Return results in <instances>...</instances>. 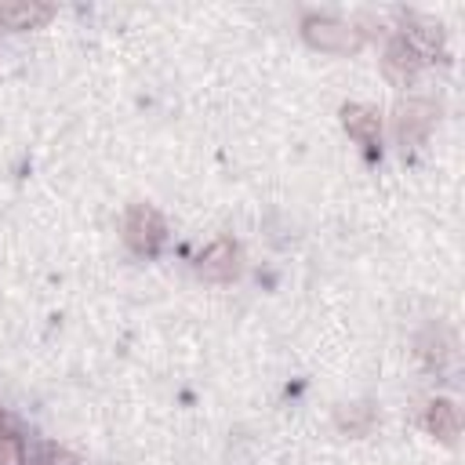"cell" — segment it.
Wrapping results in <instances>:
<instances>
[{
	"mask_svg": "<svg viewBox=\"0 0 465 465\" xmlns=\"http://www.w3.org/2000/svg\"><path fill=\"white\" fill-rule=\"evenodd\" d=\"M418 54H421V62H429V58H440L443 54V33H440V25H432V22H425V18H414V15H407L403 18V33H400Z\"/></svg>",
	"mask_w": 465,
	"mask_h": 465,
	"instance_id": "ba28073f",
	"label": "cell"
},
{
	"mask_svg": "<svg viewBox=\"0 0 465 465\" xmlns=\"http://www.w3.org/2000/svg\"><path fill=\"white\" fill-rule=\"evenodd\" d=\"M196 272L203 280H214V283H229L236 280L240 272V243L232 236H218L214 243L203 247V254L196 258Z\"/></svg>",
	"mask_w": 465,
	"mask_h": 465,
	"instance_id": "277c9868",
	"label": "cell"
},
{
	"mask_svg": "<svg viewBox=\"0 0 465 465\" xmlns=\"http://www.w3.org/2000/svg\"><path fill=\"white\" fill-rule=\"evenodd\" d=\"M163 236H167V225H163V214L153 203H131L127 207V214H124V243L134 254L153 258L163 247Z\"/></svg>",
	"mask_w": 465,
	"mask_h": 465,
	"instance_id": "6da1fadb",
	"label": "cell"
},
{
	"mask_svg": "<svg viewBox=\"0 0 465 465\" xmlns=\"http://www.w3.org/2000/svg\"><path fill=\"white\" fill-rule=\"evenodd\" d=\"M51 18L47 4L36 0H18V4H0V25L4 29H36Z\"/></svg>",
	"mask_w": 465,
	"mask_h": 465,
	"instance_id": "9c48e42d",
	"label": "cell"
},
{
	"mask_svg": "<svg viewBox=\"0 0 465 465\" xmlns=\"http://www.w3.org/2000/svg\"><path fill=\"white\" fill-rule=\"evenodd\" d=\"M341 124H345V131H349L360 145H367V149H374V145L381 142V116H378L371 105L345 102V105H341Z\"/></svg>",
	"mask_w": 465,
	"mask_h": 465,
	"instance_id": "8992f818",
	"label": "cell"
},
{
	"mask_svg": "<svg viewBox=\"0 0 465 465\" xmlns=\"http://www.w3.org/2000/svg\"><path fill=\"white\" fill-rule=\"evenodd\" d=\"M302 33H305V40L312 47L331 51V54H349V51H356L363 44V33L356 25H349V22L334 18V15H316V11L302 18Z\"/></svg>",
	"mask_w": 465,
	"mask_h": 465,
	"instance_id": "7a4b0ae2",
	"label": "cell"
},
{
	"mask_svg": "<svg viewBox=\"0 0 465 465\" xmlns=\"http://www.w3.org/2000/svg\"><path fill=\"white\" fill-rule=\"evenodd\" d=\"M0 465H25V443L15 432H0Z\"/></svg>",
	"mask_w": 465,
	"mask_h": 465,
	"instance_id": "8fae6325",
	"label": "cell"
},
{
	"mask_svg": "<svg viewBox=\"0 0 465 465\" xmlns=\"http://www.w3.org/2000/svg\"><path fill=\"white\" fill-rule=\"evenodd\" d=\"M421 425L429 436H436L440 443H454L458 432H461V418H458V407L450 400H429L425 414H421Z\"/></svg>",
	"mask_w": 465,
	"mask_h": 465,
	"instance_id": "52a82bcc",
	"label": "cell"
},
{
	"mask_svg": "<svg viewBox=\"0 0 465 465\" xmlns=\"http://www.w3.org/2000/svg\"><path fill=\"white\" fill-rule=\"evenodd\" d=\"M341 425H345L349 432H363V429L371 425V411H367V407H356V418H341Z\"/></svg>",
	"mask_w": 465,
	"mask_h": 465,
	"instance_id": "7c38bea8",
	"label": "cell"
},
{
	"mask_svg": "<svg viewBox=\"0 0 465 465\" xmlns=\"http://www.w3.org/2000/svg\"><path fill=\"white\" fill-rule=\"evenodd\" d=\"M421 54L400 36V33H392L389 36V44H385V54H381V69H385V76L396 84V87H407V84H414V76L421 73Z\"/></svg>",
	"mask_w": 465,
	"mask_h": 465,
	"instance_id": "5b68a950",
	"label": "cell"
},
{
	"mask_svg": "<svg viewBox=\"0 0 465 465\" xmlns=\"http://www.w3.org/2000/svg\"><path fill=\"white\" fill-rule=\"evenodd\" d=\"M436 105L429 102V98H407V102H400L396 105V116H392V124H396V142L403 145V149H418L425 138H429V131H432V124H436Z\"/></svg>",
	"mask_w": 465,
	"mask_h": 465,
	"instance_id": "3957f363",
	"label": "cell"
},
{
	"mask_svg": "<svg viewBox=\"0 0 465 465\" xmlns=\"http://www.w3.org/2000/svg\"><path fill=\"white\" fill-rule=\"evenodd\" d=\"M25 465H76V458L58 443H36L33 454H25Z\"/></svg>",
	"mask_w": 465,
	"mask_h": 465,
	"instance_id": "30bf717a",
	"label": "cell"
},
{
	"mask_svg": "<svg viewBox=\"0 0 465 465\" xmlns=\"http://www.w3.org/2000/svg\"><path fill=\"white\" fill-rule=\"evenodd\" d=\"M0 425H4V411H0Z\"/></svg>",
	"mask_w": 465,
	"mask_h": 465,
	"instance_id": "4fadbf2b",
	"label": "cell"
}]
</instances>
